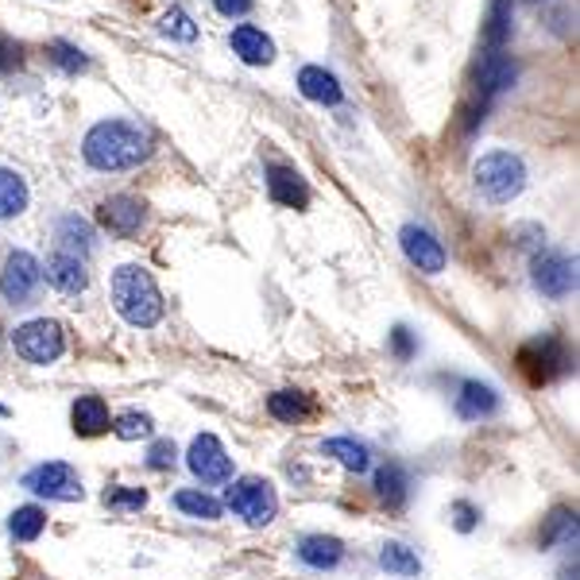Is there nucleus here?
Listing matches in <instances>:
<instances>
[{"label":"nucleus","instance_id":"nucleus-1","mask_svg":"<svg viewBox=\"0 0 580 580\" xmlns=\"http://www.w3.org/2000/svg\"><path fill=\"white\" fill-rule=\"evenodd\" d=\"M147 155H152V136L132 121H101L82 139V159L105 175L139 167Z\"/></svg>","mask_w":580,"mask_h":580},{"label":"nucleus","instance_id":"nucleus-2","mask_svg":"<svg viewBox=\"0 0 580 580\" xmlns=\"http://www.w3.org/2000/svg\"><path fill=\"white\" fill-rule=\"evenodd\" d=\"M108 298H113L116 313H121L128 325L152 329L163 321V294L155 287L152 271L139 268V263H121L108 279Z\"/></svg>","mask_w":580,"mask_h":580},{"label":"nucleus","instance_id":"nucleus-3","mask_svg":"<svg viewBox=\"0 0 580 580\" xmlns=\"http://www.w3.org/2000/svg\"><path fill=\"white\" fill-rule=\"evenodd\" d=\"M473 186L488 206H507L527 190V163L515 152H488L473 163Z\"/></svg>","mask_w":580,"mask_h":580},{"label":"nucleus","instance_id":"nucleus-4","mask_svg":"<svg viewBox=\"0 0 580 580\" xmlns=\"http://www.w3.org/2000/svg\"><path fill=\"white\" fill-rule=\"evenodd\" d=\"M519 372L527 375L535 387H542V383H553V380H561V375L573 372V352H569V344L553 333L535 336V341H527L519 349Z\"/></svg>","mask_w":580,"mask_h":580},{"label":"nucleus","instance_id":"nucleus-5","mask_svg":"<svg viewBox=\"0 0 580 580\" xmlns=\"http://www.w3.org/2000/svg\"><path fill=\"white\" fill-rule=\"evenodd\" d=\"M225 507H229L232 515H240L248 527H268L279 515V496L260 476H240V480H232L229 491H225Z\"/></svg>","mask_w":580,"mask_h":580},{"label":"nucleus","instance_id":"nucleus-6","mask_svg":"<svg viewBox=\"0 0 580 580\" xmlns=\"http://www.w3.org/2000/svg\"><path fill=\"white\" fill-rule=\"evenodd\" d=\"M12 349L15 356H23L28 364H54V360L66 352V333H62V325L51 318L23 321L12 333Z\"/></svg>","mask_w":580,"mask_h":580},{"label":"nucleus","instance_id":"nucleus-7","mask_svg":"<svg viewBox=\"0 0 580 580\" xmlns=\"http://www.w3.org/2000/svg\"><path fill=\"white\" fill-rule=\"evenodd\" d=\"M530 283L550 302H561L577 290V260H569L566 252H553V248L535 252L530 256Z\"/></svg>","mask_w":580,"mask_h":580},{"label":"nucleus","instance_id":"nucleus-8","mask_svg":"<svg viewBox=\"0 0 580 580\" xmlns=\"http://www.w3.org/2000/svg\"><path fill=\"white\" fill-rule=\"evenodd\" d=\"M23 488L35 491L43 499H54V504H82L85 488L77 480V473L66 465V460H46V465H35L28 476H23Z\"/></svg>","mask_w":580,"mask_h":580},{"label":"nucleus","instance_id":"nucleus-9","mask_svg":"<svg viewBox=\"0 0 580 580\" xmlns=\"http://www.w3.org/2000/svg\"><path fill=\"white\" fill-rule=\"evenodd\" d=\"M43 287V263L31 252H12L0 271V294L8 305H31Z\"/></svg>","mask_w":580,"mask_h":580},{"label":"nucleus","instance_id":"nucleus-10","mask_svg":"<svg viewBox=\"0 0 580 580\" xmlns=\"http://www.w3.org/2000/svg\"><path fill=\"white\" fill-rule=\"evenodd\" d=\"M186 465L198 476L206 488H217V484L232 480V457L225 453V445L217 442L214 434H198L190 442V453H186Z\"/></svg>","mask_w":580,"mask_h":580},{"label":"nucleus","instance_id":"nucleus-11","mask_svg":"<svg viewBox=\"0 0 580 580\" xmlns=\"http://www.w3.org/2000/svg\"><path fill=\"white\" fill-rule=\"evenodd\" d=\"M398 245H403V256L422 271V276H442L449 256H445V245L422 225H403L398 229Z\"/></svg>","mask_w":580,"mask_h":580},{"label":"nucleus","instance_id":"nucleus-12","mask_svg":"<svg viewBox=\"0 0 580 580\" xmlns=\"http://www.w3.org/2000/svg\"><path fill=\"white\" fill-rule=\"evenodd\" d=\"M97 221L101 229H108L113 237H136L147 221V209L144 201L132 198V194H113V198H105L97 206Z\"/></svg>","mask_w":580,"mask_h":580},{"label":"nucleus","instance_id":"nucleus-13","mask_svg":"<svg viewBox=\"0 0 580 580\" xmlns=\"http://www.w3.org/2000/svg\"><path fill=\"white\" fill-rule=\"evenodd\" d=\"M46 283H51L59 294H82L85 287H90V271H85V260L74 252H66V248H54L51 260H46L43 268Z\"/></svg>","mask_w":580,"mask_h":580},{"label":"nucleus","instance_id":"nucleus-14","mask_svg":"<svg viewBox=\"0 0 580 580\" xmlns=\"http://www.w3.org/2000/svg\"><path fill=\"white\" fill-rule=\"evenodd\" d=\"M229 43H232V54H237L240 62H248V66H271V62H276V43H271L268 31L256 28V23H237Z\"/></svg>","mask_w":580,"mask_h":580},{"label":"nucleus","instance_id":"nucleus-15","mask_svg":"<svg viewBox=\"0 0 580 580\" xmlns=\"http://www.w3.org/2000/svg\"><path fill=\"white\" fill-rule=\"evenodd\" d=\"M496 411H499V391L491 387V383H480V380H465V383H460L457 418L480 422V418H491Z\"/></svg>","mask_w":580,"mask_h":580},{"label":"nucleus","instance_id":"nucleus-16","mask_svg":"<svg viewBox=\"0 0 580 580\" xmlns=\"http://www.w3.org/2000/svg\"><path fill=\"white\" fill-rule=\"evenodd\" d=\"M298 93L313 105H341L344 90L336 82V74H329L325 66H302L298 70Z\"/></svg>","mask_w":580,"mask_h":580},{"label":"nucleus","instance_id":"nucleus-17","mask_svg":"<svg viewBox=\"0 0 580 580\" xmlns=\"http://www.w3.org/2000/svg\"><path fill=\"white\" fill-rule=\"evenodd\" d=\"M268 198L287 209H305L310 206V190H305L302 175L290 167H268Z\"/></svg>","mask_w":580,"mask_h":580},{"label":"nucleus","instance_id":"nucleus-18","mask_svg":"<svg viewBox=\"0 0 580 580\" xmlns=\"http://www.w3.org/2000/svg\"><path fill=\"white\" fill-rule=\"evenodd\" d=\"M375 499H380L387 511H403L406 499H411V476H406L403 465H395V460H387V465L375 473Z\"/></svg>","mask_w":580,"mask_h":580},{"label":"nucleus","instance_id":"nucleus-19","mask_svg":"<svg viewBox=\"0 0 580 580\" xmlns=\"http://www.w3.org/2000/svg\"><path fill=\"white\" fill-rule=\"evenodd\" d=\"M344 558V542L333 535H305L302 542H298V561L310 569H318V573H325V569H336Z\"/></svg>","mask_w":580,"mask_h":580},{"label":"nucleus","instance_id":"nucleus-20","mask_svg":"<svg viewBox=\"0 0 580 580\" xmlns=\"http://www.w3.org/2000/svg\"><path fill=\"white\" fill-rule=\"evenodd\" d=\"M70 426H74L77 437H97L105 434L108 426H113V418H108V406L101 395H82L74 406H70Z\"/></svg>","mask_w":580,"mask_h":580},{"label":"nucleus","instance_id":"nucleus-21","mask_svg":"<svg viewBox=\"0 0 580 580\" xmlns=\"http://www.w3.org/2000/svg\"><path fill=\"white\" fill-rule=\"evenodd\" d=\"M511 20H515V0H488V12H484L480 51H504L507 39H511Z\"/></svg>","mask_w":580,"mask_h":580},{"label":"nucleus","instance_id":"nucleus-22","mask_svg":"<svg viewBox=\"0 0 580 580\" xmlns=\"http://www.w3.org/2000/svg\"><path fill=\"white\" fill-rule=\"evenodd\" d=\"M321 453L333 457L341 468H349V473H367V468H372V453H367V445L356 442V437H329V442L321 445Z\"/></svg>","mask_w":580,"mask_h":580},{"label":"nucleus","instance_id":"nucleus-23","mask_svg":"<svg viewBox=\"0 0 580 580\" xmlns=\"http://www.w3.org/2000/svg\"><path fill=\"white\" fill-rule=\"evenodd\" d=\"M268 414L276 422H302L313 414V395H305V391H276V395L268 398Z\"/></svg>","mask_w":580,"mask_h":580},{"label":"nucleus","instance_id":"nucleus-24","mask_svg":"<svg viewBox=\"0 0 580 580\" xmlns=\"http://www.w3.org/2000/svg\"><path fill=\"white\" fill-rule=\"evenodd\" d=\"M28 201H31L28 183H23L15 170L0 167V221H8V217H20L23 209H28Z\"/></svg>","mask_w":580,"mask_h":580},{"label":"nucleus","instance_id":"nucleus-25","mask_svg":"<svg viewBox=\"0 0 580 580\" xmlns=\"http://www.w3.org/2000/svg\"><path fill=\"white\" fill-rule=\"evenodd\" d=\"M43 527H46V511L35 504L15 507V511L8 515V535H12L15 542H35V538L43 535Z\"/></svg>","mask_w":580,"mask_h":580},{"label":"nucleus","instance_id":"nucleus-26","mask_svg":"<svg viewBox=\"0 0 580 580\" xmlns=\"http://www.w3.org/2000/svg\"><path fill=\"white\" fill-rule=\"evenodd\" d=\"M175 507H178L183 515H190V519H201V522H217V519H221V511H225V507L217 504L214 496H206V491H198V488L178 491V496H175Z\"/></svg>","mask_w":580,"mask_h":580},{"label":"nucleus","instance_id":"nucleus-27","mask_svg":"<svg viewBox=\"0 0 580 580\" xmlns=\"http://www.w3.org/2000/svg\"><path fill=\"white\" fill-rule=\"evenodd\" d=\"M380 566L387 569V573H395V577H418L422 573L418 553H414L411 546H403V542H383Z\"/></svg>","mask_w":580,"mask_h":580},{"label":"nucleus","instance_id":"nucleus-28","mask_svg":"<svg viewBox=\"0 0 580 580\" xmlns=\"http://www.w3.org/2000/svg\"><path fill=\"white\" fill-rule=\"evenodd\" d=\"M59 248H66V252H74V256H90V248H93V229L90 225L82 221V217H62L59 221Z\"/></svg>","mask_w":580,"mask_h":580},{"label":"nucleus","instance_id":"nucleus-29","mask_svg":"<svg viewBox=\"0 0 580 580\" xmlns=\"http://www.w3.org/2000/svg\"><path fill=\"white\" fill-rule=\"evenodd\" d=\"M538 542H542V546H558V542L577 546V511H566V507H558V511L546 519V527H542V535H538Z\"/></svg>","mask_w":580,"mask_h":580},{"label":"nucleus","instance_id":"nucleus-30","mask_svg":"<svg viewBox=\"0 0 580 580\" xmlns=\"http://www.w3.org/2000/svg\"><path fill=\"white\" fill-rule=\"evenodd\" d=\"M46 59H51L62 74H85V70H90V54H85L82 46L66 43V39H54V43L46 46Z\"/></svg>","mask_w":580,"mask_h":580},{"label":"nucleus","instance_id":"nucleus-31","mask_svg":"<svg viewBox=\"0 0 580 580\" xmlns=\"http://www.w3.org/2000/svg\"><path fill=\"white\" fill-rule=\"evenodd\" d=\"M108 429H113L121 442H139V437H152L155 434V418H152V414H144V411H124Z\"/></svg>","mask_w":580,"mask_h":580},{"label":"nucleus","instance_id":"nucleus-32","mask_svg":"<svg viewBox=\"0 0 580 580\" xmlns=\"http://www.w3.org/2000/svg\"><path fill=\"white\" fill-rule=\"evenodd\" d=\"M159 31L178 39V43H194V39H198V23H194V15L183 12V8H167L159 20Z\"/></svg>","mask_w":580,"mask_h":580},{"label":"nucleus","instance_id":"nucleus-33","mask_svg":"<svg viewBox=\"0 0 580 580\" xmlns=\"http://www.w3.org/2000/svg\"><path fill=\"white\" fill-rule=\"evenodd\" d=\"M105 504L113 507V511H139V507H147V491L144 488H113V491H105Z\"/></svg>","mask_w":580,"mask_h":580},{"label":"nucleus","instance_id":"nucleus-34","mask_svg":"<svg viewBox=\"0 0 580 580\" xmlns=\"http://www.w3.org/2000/svg\"><path fill=\"white\" fill-rule=\"evenodd\" d=\"M175 457H178L175 442L159 437V442H152V449H147V468H152V473H167V468H175Z\"/></svg>","mask_w":580,"mask_h":580},{"label":"nucleus","instance_id":"nucleus-35","mask_svg":"<svg viewBox=\"0 0 580 580\" xmlns=\"http://www.w3.org/2000/svg\"><path fill=\"white\" fill-rule=\"evenodd\" d=\"M391 356L403 360V364H406V360L418 356V341H414V333H411L406 325H395V329H391Z\"/></svg>","mask_w":580,"mask_h":580},{"label":"nucleus","instance_id":"nucleus-36","mask_svg":"<svg viewBox=\"0 0 580 580\" xmlns=\"http://www.w3.org/2000/svg\"><path fill=\"white\" fill-rule=\"evenodd\" d=\"M476 522H480V507L468 504V499H457V504H453V527H457L460 535H473Z\"/></svg>","mask_w":580,"mask_h":580},{"label":"nucleus","instance_id":"nucleus-37","mask_svg":"<svg viewBox=\"0 0 580 580\" xmlns=\"http://www.w3.org/2000/svg\"><path fill=\"white\" fill-rule=\"evenodd\" d=\"M20 62H23V46L20 43H8V39H0V74L15 70Z\"/></svg>","mask_w":580,"mask_h":580},{"label":"nucleus","instance_id":"nucleus-38","mask_svg":"<svg viewBox=\"0 0 580 580\" xmlns=\"http://www.w3.org/2000/svg\"><path fill=\"white\" fill-rule=\"evenodd\" d=\"M214 8L225 15V20H240V15L252 12V0H214Z\"/></svg>","mask_w":580,"mask_h":580},{"label":"nucleus","instance_id":"nucleus-39","mask_svg":"<svg viewBox=\"0 0 580 580\" xmlns=\"http://www.w3.org/2000/svg\"><path fill=\"white\" fill-rule=\"evenodd\" d=\"M4 414H8V406H4V403H0V418H4Z\"/></svg>","mask_w":580,"mask_h":580},{"label":"nucleus","instance_id":"nucleus-40","mask_svg":"<svg viewBox=\"0 0 580 580\" xmlns=\"http://www.w3.org/2000/svg\"><path fill=\"white\" fill-rule=\"evenodd\" d=\"M530 4H542V0H530Z\"/></svg>","mask_w":580,"mask_h":580}]
</instances>
